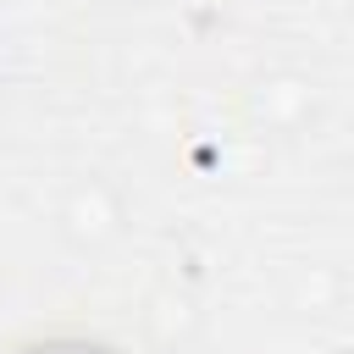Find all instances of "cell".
Segmentation results:
<instances>
[{
    "label": "cell",
    "instance_id": "cell-1",
    "mask_svg": "<svg viewBox=\"0 0 354 354\" xmlns=\"http://www.w3.org/2000/svg\"><path fill=\"white\" fill-rule=\"evenodd\" d=\"M39 354H100V348H39Z\"/></svg>",
    "mask_w": 354,
    "mask_h": 354
}]
</instances>
